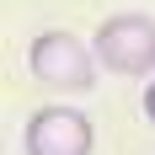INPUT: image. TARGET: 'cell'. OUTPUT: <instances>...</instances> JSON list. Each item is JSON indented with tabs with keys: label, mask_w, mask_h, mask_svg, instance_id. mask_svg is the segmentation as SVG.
<instances>
[{
	"label": "cell",
	"mask_w": 155,
	"mask_h": 155,
	"mask_svg": "<svg viewBox=\"0 0 155 155\" xmlns=\"http://www.w3.org/2000/svg\"><path fill=\"white\" fill-rule=\"evenodd\" d=\"M27 70L38 86H48V91L59 96H80L96 86V70H102V59H96V48H86L75 38V32H38L27 48Z\"/></svg>",
	"instance_id": "cell-1"
},
{
	"label": "cell",
	"mask_w": 155,
	"mask_h": 155,
	"mask_svg": "<svg viewBox=\"0 0 155 155\" xmlns=\"http://www.w3.org/2000/svg\"><path fill=\"white\" fill-rule=\"evenodd\" d=\"M91 48H96V59L107 64L112 75H128V80L155 75V16H144V11L107 16V21L96 27Z\"/></svg>",
	"instance_id": "cell-2"
},
{
	"label": "cell",
	"mask_w": 155,
	"mask_h": 155,
	"mask_svg": "<svg viewBox=\"0 0 155 155\" xmlns=\"http://www.w3.org/2000/svg\"><path fill=\"white\" fill-rule=\"evenodd\" d=\"M91 150H96V128L70 102L38 107L21 128V155H91Z\"/></svg>",
	"instance_id": "cell-3"
},
{
	"label": "cell",
	"mask_w": 155,
	"mask_h": 155,
	"mask_svg": "<svg viewBox=\"0 0 155 155\" xmlns=\"http://www.w3.org/2000/svg\"><path fill=\"white\" fill-rule=\"evenodd\" d=\"M144 118L155 123V80H150V91H144Z\"/></svg>",
	"instance_id": "cell-4"
}]
</instances>
